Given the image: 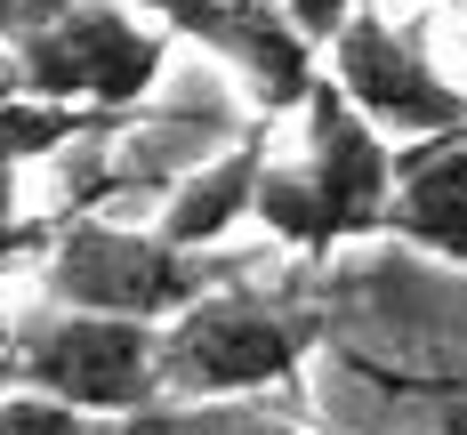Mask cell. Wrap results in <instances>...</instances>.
Listing matches in <instances>:
<instances>
[{
	"mask_svg": "<svg viewBox=\"0 0 467 435\" xmlns=\"http://www.w3.org/2000/svg\"><path fill=\"white\" fill-rule=\"evenodd\" d=\"M105 435H306L275 403H145L130 419H105Z\"/></svg>",
	"mask_w": 467,
	"mask_h": 435,
	"instance_id": "30bf717a",
	"label": "cell"
},
{
	"mask_svg": "<svg viewBox=\"0 0 467 435\" xmlns=\"http://www.w3.org/2000/svg\"><path fill=\"white\" fill-rule=\"evenodd\" d=\"M57 16V0H0V48H16L25 33H41Z\"/></svg>",
	"mask_w": 467,
	"mask_h": 435,
	"instance_id": "5bb4252c",
	"label": "cell"
},
{
	"mask_svg": "<svg viewBox=\"0 0 467 435\" xmlns=\"http://www.w3.org/2000/svg\"><path fill=\"white\" fill-rule=\"evenodd\" d=\"M16 387L25 395H48L81 419H130L145 403H161V379H153V331L138 323H105V315H57V306H33L16 323Z\"/></svg>",
	"mask_w": 467,
	"mask_h": 435,
	"instance_id": "277c9868",
	"label": "cell"
},
{
	"mask_svg": "<svg viewBox=\"0 0 467 435\" xmlns=\"http://www.w3.org/2000/svg\"><path fill=\"white\" fill-rule=\"evenodd\" d=\"M323 81L387 145H420V138H443V129H467V89H451L435 73V57L420 48L411 25H387L363 0H355L347 33L323 48Z\"/></svg>",
	"mask_w": 467,
	"mask_h": 435,
	"instance_id": "5b68a950",
	"label": "cell"
},
{
	"mask_svg": "<svg viewBox=\"0 0 467 435\" xmlns=\"http://www.w3.org/2000/svg\"><path fill=\"white\" fill-rule=\"evenodd\" d=\"M298 121H306V145H298L290 161H298V178H306L315 210H323V242L330 250L371 242L379 226H387V193H395V145L379 138L330 81L306 89Z\"/></svg>",
	"mask_w": 467,
	"mask_h": 435,
	"instance_id": "8992f818",
	"label": "cell"
},
{
	"mask_svg": "<svg viewBox=\"0 0 467 435\" xmlns=\"http://www.w3.org/2000/svg\"><path fill=\"white\" fill-rule=\"evenodd\" d=\"M379 234L467 274V129H443V138H420L395 153V193H387Z\"/></svg>",
	"mask_w": 467,
	"mask_h": 435,
	"instance_id": "ba28073f",
	"label": "cell"
},
{
	"mask_svg": "<svg viewBox=\"0 0 467 435\" xmlns=\"http://www.w3.org/2000/svg\"><path fill=\"white\" fill-rule=\"evenodd\" d=\"M48 242H57V218H0V283L16 274V266H41L48 258Z\"/></svg>",
	"mask_w": 467,
	"mask_h": 435,
	"instance_id": "4fadbf2b",
	"label": "cell"
},
{
	"mask_svg": "<svg viewBox=\"0 0 467 435\" xmlns=\"http://www.w3.org/2000/svg\"><path fill=\"white\" fill-rule=\"evenodd\" d=\"M161 65H170V33L138 25V8H121V0H57L41 33L8 48L16 97L81 105V113H113V121H130L153 97Z\"/></svg>",
	"mask_w": 467,
	"mask_h": 435,
	"instance_id": "3957f363",
	"label": "cell"
},
{
	"mask_svg": "<svg viewBox=\"0 0 467 435\" xmlns=\"http://www.w3.org/2000/svg\"><path fill=\"white\" fill-rule=\"evenodd\" d=\"M0 435H105V419H81V411L16 387V395H0Z\"/></svg>",
	"mask_w": 467,
	"mask_h": 435,
	"instance_id": "8fae6325",
	"label": "cell"
},
{
	"mask_svg": "<svg viewBox=\"0 0 467 435\" xmlns=\"http://www.w3.org/2000/svg\"><path fill=\"white\" fill-rule=\"evenodd\" d=\"M193 41L210 48V57H226L234 73L250 81L258 121L298 113V105H306V89L323 81V57H315V48H306L290 25H282L275 0H218V8L193 25Z\"/></svg>",
	"mask_w": 467,
	"mask_h": 435,
	"instance_id": "52a82bcc",
	"label": "cell"
},
{
	"mask_svg": "<svg viewBox=\"0 0 467 435\" xmlns=\"http://www.w3.org/2000/svg\"><path fill=\"white\" fill-rule=\"evenodd\" d=\"M33 274H41V306L138 323V331H170L186 306L226 290L218 258H186L153 226H105V218H57V242Z\"/></svg>",
	"mask_w": 467,
	"mask_h": 435,
	"instance_id": "7a4b0ae2",
	"label": "cell"
},
{
	"mask_svg": "<svg viewBox=\"0 0 467 435\" xmlns=\"http://www.w3.org/2000/svg\"><path fill=\"white\" fill-rule=\"evenodd\" d=\"M443 435H467V411H460V419H451V428H443Z\"/></svg>",
	"mask_w": 467,
	"mask_h": 435,
	"instance_id": "e0dca14e",
	"label": "cell"
},
{
	"mask_svg": "<svg viewBox=\"0 0 467 435\" xmlns=\"http://www.w3.org/2000/svg\"><path fill=\"white\" fill-rule=\"evenodd\" d=\"M8 347H16V323H8V315H0V363H16V355H8Z\"/></svg>",
	"mask_w": 467,
	"mask_h": 435,
	"instance_id": "9a60e30c",
	"label": "cell"
},
{
	"mask_svg": "<svg viewBox=\"0 0 467 435\" xmlns=\"http://www.w3.org/2000/svg\"><path fill=\"white\" fill-rule=\"evenodd\" d=\"M323 331L330 315L298 290H210L153 331L161 403H266L275 387H298Z\"/></svg>",
	"mask_w": 467,
	"mask_h": 435,
	"instance_id": "6da1fadb",
	"label": "cell"
},
{
	"mask_svg": "<svg viewBox=\"0 0 467 435\" xmlns=\"http://www.w3.org/2000/svg\"><path fill=\"white\" fill-rule=\"evenodd\" d=\"M0 395H16V363H0Z\"/></svg>",
	"mask_w": 467,
	"mask_h": 435,
	"instance_id": "2e32d148",
	"label": "cell"
},
{
	"mask_svg": "<svg viewBox=\"0 0 467 435\" xmlns=\"http://www.w3.org/2000/svg\"><path fill=\"white\" fill-rule=\"evenodd\" d=\"M275 8H282V25H290L298 41L315 48V57H323L338 33H347V16H355V0H275Z\"/></svg>",
	"mask_w": 467,
	"mask_h": 435,
	"instance_id": "7c38bea8",
	"label": "cell"
},
{
	"mask_svg": "<svg viewBox=\"0 0 467 435\" xmlns=\"http://www.w3.org/2000/svg\"><path fill=\"white\" fill-rule=\"evenodd\" d=\"M266 121L250 129V138H234L226 153H210L202 170H186L170 202H161V218H153V234L170 242V250H186V258H210L218 242L250 218V202H258V178H266Z\"/></svg>",
	"mask_w": 467,
	"mask_h": 435,
	"instance_id": "9c48e42d",
	"label": "cell"
}]
</instances>
